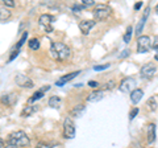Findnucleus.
<instances>
[{
    "label": "nucleus",
    "instance_id": "obj_30",
    "mask_svg": "<svg viewBox=\"0 0 158 148\" xmlns=\"http://www.w3.org/2000/svg\"><path fill=\"white\" fill-rule=\"evenodd\" d=\"M108 67H110V65H108V63H106V65H98V66H94V70L99 72V70H104V69H108Z\"/></svg>",
    "mask_w": 158,
    "mask_h": 148
},
{
    "label": "nucleus",
    "instance_id": "obj_5",
    "mask_svg": "<svg viewBox=\"0 0 158 148\" xmlns=\"http://www.w3.org/2000/svg\"><path fill=\"white\" fill-rule=\"evenodd\" d=\"M53 21H54V16L48 15V13H44V15L40 16L38 24H40V27H42L46 32H52L53 31Z\"/></svg>",
    "mask_w": 158,
    "mask_h": 148
},
{
    "label": "nucleus",
    "instance_id": "obj_35",
    "mask_svg": "<svg viewBox=\"0 0 158 148\" xmlns=\"http://www.w3.org/2000/svg\"><path fill=\"white\" fill-rule=\"evenodd\" d=\"M113 86H115V81H110V82H107L106 89H113Z\"/></svg>",
    "mask_w": 158,
    "mask_h": 148
},
{
    "label": "nucleus",
    "instance_id": "obj_38",
    "mask_svg": "<svg viewBox=\"0 0 158 148\" xmlns=\"http://www.w3.org/2000/svg\"><path fill=\"white\" fill-rule=\"evenodd\" d=\"M141 6H142V3H141V2H140V3H137L136 6H135V9H140V8H141Z\"/></svg>",
    "mask_w": 158,
    "mask_h": 148
},
{
    "label": "nucleus",
    "instance_id": "obj_40",
    "mask_svg": "<svg viewBox=\"0 0 158 148\" xmlns=\"http://www.w3.org/2000/svg\"><path fill=\"white\" fill-rule=\"evenodd\" d=\"M154 58H156V60L158 61V50H157V53H156V56H154Z\"/></svg>",
    "mask_w": 158,
    "mask_h": 148
},
{
    "label": "nucleus",
    "instance_id": "obj_3",
    "mask_svg": "<svg viewBox=\"0 0 158 148\" xmlns=\"http://www.w3.org/2000/svg\"><path fill=\"white\" fill-rule=\"evenodd\" d=\"M111 7L107 6V4H100V6H98L95 9H94V17H95V20L98 21H103L106 20L107 17H110L111 15Z\"/></svg>",
    "mask_w": 158,
    "mask_h": 148
},
{
    "label": "nucleus",
    "instance_id": "obj_15",
    "mask_svg": "<svg viewBox=\"0 0 158 148\" xmlns=\"http://www.w3.org/2000/svg\"><path fill=\"white\" fill-rule=\"evenodd\" d=\"M142 97H144V91H142L141 89H135V90L131 93V101L133 105H137V103L142 99Z\"/></svg>",
    "mask_w": 158,
    "mask_h": 148
},
{
    "label": "nucleus",
    "instance_id": "obj_31",
    "mask_svg": "<svg viewBox=\"0 0 158 148\" xmlns=\"http://www.w3.org/2000/svg\"><path fill=\"white\" fill-rule=\"evenodd\" d=\"M137 114H138V108L135 107V108H133V110L131 111V114H129V119H131V120H132V119H135Z\"/></svg>",
    "mask_w": 158,
    "mask_h": 148
},
{
    "label": "nucleus",
    "instance_id": "obj_18",
    "mask_svg": "<svg viewBox=\"0 0 158 148\" xmlns=\"http://www.w3.org/2000/svg\"><path fill=\"white\" fill-rule=\"evenodd\" d=\"M37 111V106H25L21 111V116H29Z\"/></svg>",
    "mask_w": 158,
    "mask_h": 148
},
{
    "label": "nucleus",
    "instance_id": "obj_9",
    "mask_svg": "<svg viewBox=\"0 0 158 148\" xmlns=\"http://www.w3.org/2000/svg\"><path fill=\"white\" fill-rule=\"evenodd\" d=\"M156 72H157V67L153 63H146V65L141 67V76L144 78H152L156 74Z\"/></svg>",
    "mask_w": 158,
    "mask_h": 148
},
{
    "label": "nucleus",
    "instance_id": "obj_25",
    "mask_svg": "<svg viewBox=\"0 0 158 148\" xmlns=\"http://www.w3.org/2000/svg\"><path fill=\"white\" fill-rule=\"evenodd\" d=\"M27 37H28V32H24V33H23V37L20 38V41L17 42V45H16V50H19V49L24 45V42L27 41Z\"/></svg>",
    "mask_w": 158,
    "mask_h": 148
},
{
    "label": "nucleus",
    "instance_id": "obj_27",
    "mask_svg": "<svg viewBox=\"0 0 158 148\" xmlns=\"http://www.w3.org/2000/svg\"><path fill=\"white\" fill-rule=\"evenodd\" d=\"M150 46H152L153 49H157V50H158V36L153 37V41L150 40Z\"/></svg>",
    "mask_w": 158,
    "mask_h": 148
},
{
    "label": "nucleus",
    "instance_id": "obj_13",
    "mask_svg": "<svg viewBox=\"0 0 158 148\" xmlns=\"http://www.w3.org/2000/svg\"><path fill=\"white\" fill-rule=\"evenodd\" d=\"M146 132H148V143L152 144V143L156 141V124L154 123H149L146 127Z\"/></svg>",
    "mask_w": 158,
    "mask_h": 148
},
{
    "label": "nucleus",
    "instance_id": "obj_22",
    "mask_svg": "<svg viewBox=\"0 0 158 148\" xmlns=\"http://www.w3.org/2000/svg\"><path fill=\"white\" fill-rule=\"evenodd\" d=\"M146 106L149 107V110H152V111H154L156 108H157V101H156V98H149L148 99V102H146Z\"/></svg>",
    "mask_w": 158,
    "mask_h": 148
},
{
    "label": "nucleus",
    "instance_id": "obj_29",
    "mask_svg": "<svg viewBox=\"0 0 158 148\" xmlns=\"http://www.w3.org/2000/svg\"><path fill=\"white\" fill-rule=\"evenodd\" d=\"M129 54H131V50H129V49H125V50H123V52L120 53L118 58H120V60H123V58H127L128 56H129Z\"/></svg>",
    "mask_w": 158,
    "mask_h": 148
},
{
    "label": "nucleus",
    "instance_id": "obj_8",
    "mask_svg": "<svg viewBox=\"0 0 158 148\" xmlns=\"http://www.w3.org/2000/svg\"><path fill=\"white\" fill-rule=\"evenodd\" d=\"M16 83L20 87H28V89H32L33 87V81L31 80L29 77L24 76V74H17L16 76Z\"/></svg>",
    "mask_w": 158,
    "mask_h": 148
},
{
    "label": "nucleus",
    "instance_id": "obj_2",
    "mask_svg": "<svg viewBox=\"0 0 158 148\" xmlns=\"http://www.w3.org/2000/svg\"><path fill=\"white\" fill-rule=\"evenodd\" d=\"M8 144H13V146H19V147H25L29 146V137L24 131H15L11 132L7 137Z\"/></svg>",
    "mask_w": 158,
    "mask_h": 148
},
{
    "label": "nucleus",
    "instance_id": "obj_6",
    "mask_svg": "<svg viewBox=\"0 0 158 148\" xmlns=\"http://www.w3.org/2000/svg\"><path fill=\"white\" fill-rule=\"evenodd\" d=\"M150 37L148 36H140L137 38V52L138 53H146L150 50Z\"/></svg>",
    "mask_w": 158,
    "mask_h": 148
},
{
    "label": "nucleus",
    "instance_id": "obj_34",
    "mask_svg": "<svg viewBox=\"0 0 158 148\" xmlns=\"http://www.w3.org/2000/svg\"><path fill=\"white\" fill-rule=\"evenodd\" d=\"M88 86L92 87V89H95V87H98V86H99V83H98L96 81H90V82H88Z\"/></svg>",
    "mask_w": 158,
    "mask_h": 148
},
{
    "label": "nucleus",
    "instance_id": "obj_23",
    "mask_svg": "<svg viewBox=\"0 0 158 148\" xmlns=\"http://www.w3.org/2000/svg\"><path fill=\"white\" fill-rule=\"evenodd\" d=\"M44 94H45V93H42L41 90H38V91H36L34 93V94L31 97V99H29V102H36V101H38V99H41V98L44 97Z\"/></svg>",
    "mask_w": 158,
    "mask_h": 148
},
{
    "label": "nucleus",
    "instance_id": "obj_19",
    "mask_svg": "<svg viewBox=\"0 0 158 148\" xmlns=\"http://www.w3.org/2000/svg\"><path fill=\"white\" fill-rule=\"evenodd\" d=\"M59 105H61V98L57 97V95L50 97V99H49V106L53 107V108H57V107H59Z\"/></svg>",
    "mask_w": 158,
    "mask_h": 148
},
{
    "label": "nucleus",
    "instance_id": "obj_28",
    "mask_svg": "<svg viewBox=\"0 0 158 148\" xmlns=\"http://www.w3.org/2000/svg\"><path fill=\"white\" fill-rule=\"evenodd\" d=\"M82 9H85V7H83L82 4H75V6L73 7V11H74V13H81Z\"/></svg>",
    "mask_w": 158,
    "mask_h": 148
},
{
    "label": "nucleus",
    "instance_id": "obj_26",
    "mask_svg": "<svg viewBox=\"0 0 158 148\" xmlns=\"http://www.w3.org/2000/svg\"><path fill=\"white\" fill-rule=\"evenodd\" d=\"M82 6L85 8L92 7V6H95V0H82Z\"/></svg>",
    "mask_w": 158,
    "mask_h": 148
},
{
    "label": "nucleus",
    "instance_id": "obj_7",
    "mask_svg": "<svg viewBox=\"0 0 158 148\" xmlns=\"http://www.w3.org/2000/svg\"><path fill=\"white\" fill-rule=\"evenodd\" d=\"M135 86H136V80L135 78L127 77V78H124V80L121 81L118 89H120V91H123V93H132L133 90H135Z\"/></svg>",
    "mask_w": 158,
    "mask_h": 148
},
{
    "label": "nucleus",
    "instance_id": "obj_21",
    "mask_svg": "<svg viewBox=\"0 0 158 148\" xmlns=\"http://www.w3.org/2000/svg\"><path fill=\"white\" fill-rule=\"evenodd\" d=\"M28 46L32 49V50H37V49L40 48V40L38 38H31V40L28 41Z\"/></svg>",
    "mask_w": 158,
    "mask_h": 148
},
{
    "label": "nucleus",
    "instance_id": "obj_1",
    "mask_svg": "<svg viewBox=\"0 0 158 148\" xmlns=\"http://www.w3.org/2000/svg\"><path fill=\"white\" fill-rule=\"evenodd\" d=\"M70 48L65 45L63 42H53L50 46V54L54 60L65 61L70 57Z\"/></svg>",
    "mask_w": 158,
    "mask_h": 148
},
{
    "label": "nucleus",
    "instance_id": "obj_24",
    "mask_svg": "<svg viewBox=\"0 0 158 148\" xmlns=\"http://www.w3.org/2000/svg\"><path fill=\"white\" fill-rule=\"evenodd\" d=\"M132 33H133V28L132 27H128L127 31H125V34H124V41L128 44L131 42V38H132Z\"/></svg>",
    "mask_w": 158,
    "mask_h": 148
},
{
    "label": "nucleus",
    "instance_id": "obj_11",
    "mask_svg": "<svg viewBox=\"0 0 158 148\" xmlns=\"http://www.w3.org/2000/svg\"><path fill=\"white\" fill-rule=\"evenodd\" d=\"M95 20H83L79 23V29H81V32L83 34H88L90 33L91 29L95 27Z\"/></svg>",
    "mask_w": 158,
    "mask_h": 148
},
{
    "label": "nucleus",
    "instance_id": "obj_32",
    "mask_svg": "<svg viewBox=\"0 0 158 148\" xmlns=\"http://www.w3.org/2000/svg\"><path fill=\"white\" fill-rule=\"evenodd\" d=\"M53 146H54V144H48V143L41 141V143H40V144H38L36 148H53Z\"/></svg>",
    "mask_w": 158,
    "mask_h": 148
},
{
    "label": "nucleus",
    "instance_id": "obj_4",
    "mask_svg": "<svg viewBox=\"0 0 158 148\" xmlns=\"http://www.w3.org/2000/svg\"><path fill=\"white\" fill-rule=\"evenodd\" d=\"M63 136L66 139H74L75 136V124L71 118H66L63 122Z\"/></svg>",
    "mask_w": 158,
    "mask_h": 148
},
{
    "label": "nucleus",
    "instance_id": "obj_36",
    "mask_svg": "<svg viewBox=\"0 0 158 148\" xmlns=\"http://www.w3.org/2000/svg\"><path fill=\"white\" fill-rule=\"evenodd\" d=\"M17 54H19V50H15V52H12V53H11V57H9V61H12L15 57H17Z\"/></svg>",
    "mask_w": 158,
    "mask_h": 148
},
{
    "label": "nucleus",
    "instance_id": "obj_17",
    "mask_svg": "<svg viewBox=\"0 0 158 148\" xmlns=\"http://www.w3.org/2000/svg\"><path fill=\"white\" fill-rule=\"evenodd\" d=\"M85 110H86V107H85V105H78V106H75L71 110V112H70V115L73 116V118H81L83 114H85Z\"/></svg>",
    "mask_w": 158,
    "mask_h": 148
},
{
    "label": "nucleus",
    "instance_id": "obj_39",
    "mask_svg": "<svg viewBox=\"0 0 158 148\" xmlns=\"http://www.w3.org/2000/svg\"><path fill=\"white\" fill-rule=\"evenodd\" d=\"M3 146H4V143H3V139H0V148H3Z\"/></svg>",
    "mask_w": 158,
    "mask_h": 148
},
{
    "label": "nucleus",
    "instance_id": "obj_20",
    "mask_svg": "<svg viewBox=\"0 0 158 148\" xmlns=\"http://www.w3.org/2000/svg\"><path fill=\"white\" fill-rule=\"evenodd\" d=\"M9 17H11V12H9L6 7L0 8V21H6Z\"/></svg>",
    "mask_w": 158,
    "mask_h": 148
},
{
    "label": "nucleus",
    "instance_id": "obj_33",
    "mask_svg": "<svg viewBox=\"0 0 158 148\" xmlns=\"http://www.w3.org/2000/svg\"><path fill=\"white\" fill-rule=\"evenodd\" d=\"M3 4L6 7H15V6H16L13 0H3Z\"/></svg>",
    "mask_w": 158,
    "mask_h": 148
},
{
    "label": "nucleus",
    "instance_id": "obj_10",
    "mask_svg": "<svg viewBox=\"0 0 158 148\" xmlns=\"http://www.w3.org/2000/svg\"><path fill=\"white\" fill-rule=\"evenodd\" d=\"M149 13H150V7H148L145 11H144V16L141 17V20L138 21L137 27H136V36H137V37L141 36L142 29H144V27H145V23H146V19H148V16H149Z\"/></svg>",
    "mask_w": 158,
    "mask_h": 148
},
{
    "label": "nucleus",
    "instance_id": "obj_14",
    "mask_svg": "<svg viewBox=\"0 0 158 148\" xmlns=\"http://www.w3.org/2000/svg\"><path fill=\"white\" fill-rule=\"evenodd\" d=\"M2 102L4 103V105L7 106H13L15 103L17 102V95L13 94V93H9V94H4L2 97Z\"/></svg>",
    "mask_w": 158,
    "mask_h": 148
},
{
    "label": "nucleus",
    "instance_id": "obj_37",
    "mask_svg": "<svg viewBox=\"0 0 158 148\" xmlns=\"http://www.w3.org/2000/svg\"><path fill=\"white\" fill-rule=\"evenodd\" d=\"M4 148H23V147H19V146H13V144H7Z\"/></svg>",
    "mask_w": 158,
    "mask_h": 148
},
{
    "label": "nucleus",
    "instance_id": "obj_12",
    "mask_svg": "<svg viewBox=\"0 0 158 148\" xmlns=\"http://www.w3.org/2000/svg\"><path fill=\"white\" fill-rule=\"evenodd\" d=\"M81 74V72H73V73H70V74H66V76H63V77H61L59 80L56 82V85L58 86V87H61V86H63L65 83H67L69 81H71V80H74L77 76H79Z\"/></svg>",
    "mask_w": 158,
    "mask_h": 148
},
{
    "label": "nucleus",
    "instance_id": "obj_16",
    "mask_svg": "<svg viewBox=\"0 0 158 148\" xmlns=\"http://www.w3.org/2000/svg\"><path fill=\"white\" fill-rule=\"evenodd\" d=\"M103 93L102 90H95V91H92L88 94L87 97V102H99V101H102L103 99Z\"/></svg>",
    "mask_w": 158,
    "mask_h": 148
}]
</instances>
